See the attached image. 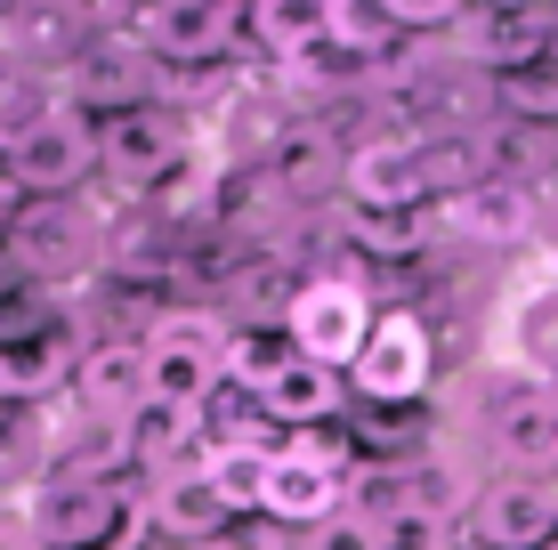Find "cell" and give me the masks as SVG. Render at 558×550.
Instances as JSON below:
<instances>
[{
    "label": "cell",
    "mask_w": 558,
    "mask_h": 550,
    "mask_svg": "<svg viewBox=\"0 0 558 550\" xmlns=\"http://www.w3.org/2000/svg\"><path fill=\"white\" fill-rule=\"evenodd\" d=\"M332 49L324 41V0H252V57L300 73Z\"/></svg>",
    "instance_id": "obj_15"
},
{
    "label": "cell",
    "mask_w": 558,
    "mask_h": 550,
    "mask_svg": "<svg viewBox=\"0 0 558 550\" xmlns=\"http://www.w3.org/2000/svg\"><path fill=\"white\" fill-rule=\"evenodd\" d=\"M186 162H195V113L170 98L98 113V179H113L122 195H162Z\"/></svg>",
    "instance_id": "obj_1"
},
{
    "label": "cell",
    "mask_w": 558,
    "mask_h": 550,
    "mask_svg": "<svg viewBox=\"0 0 558 550\" xmlns=\"http://www.w3.org/2000/svg\"><path fill=\"white\" fill-rule=\"evenodd\" d=\"M292 550H307V542H292Z\"/></svg>",
    "instance_id": "obj_25"
},
{
    "label": "cell",
    "mask_w": 558,
    "mask_h": 550,
    "mask_svg": "<svg viewBox=\"0 0 558 550\" xmlns=\"http://www.w3.org/2000/svg\"><path fill=\"white\" fill-rule=\"evenodd\" d=\"M324 41L356 65H380V57H397L405 33L389 25V0H324Z\"/></svg>",
    "instance_id": "obj_17"
},
{
    "label": "cell",
    "mask_w": 558,
    "mask_h": 550,
    "mask_svg": "<svg viewBox=\"0 0 558 550\" xmlns=\"http://www.w3.org/2000/svg\"><path fill=\"white\" fill-rule=\"evenodd\" d=\"M502 106L518 113V122H558V57L510 73V82H502Z\"/></svg>",
    "instance_id": "obj_19"
},
{
    "label": "cell",
    "mask_w": 558,
    "mask_h": 550,
    "mask_svg": "<svg viewBox=\"0 0 558 550\" xmlns=\"http://www.w3.org/2000/svg\"><path fill=\"white\" fill-rule=\"evenodd\" d=\"M437 227L461 235V243H518L526 235V195H518L510 179H486V186H470V195L437 203Z\"/></svg>",
    "instance_id": "obj_16"
},
{
    "label": "cell",
    "mask_w": 558,
    "mask_h": 550,
    "mask_svg": "<svg viewBox=\"0 0 558 550\" xmlns=\"http://www.w3.org/2000/svg\"><path fill=\"white\" fill-rule=\"evenodd\" d=\"M446 49L461 57V65L510 82V73H526V65H543V57H558V9H470Z\"/></svg>",
    "instance_id": "obj_11"
},
{
    "label": "cell",
    "mask_w": 558,
    "mask_h": 550,
    "mask_svg": "<svg viewBox=\"0 0 558 550\" xmlns=\"http://www.w3.org/2000/svg\"><path fill=\"white\" fill-rule=\"evenodd\" d=\"M130 41L154 57V73H203L252 49V9L243 0H154V9H130Z\"/></svg>",
    "instance_id": "obj_3"
},
{
    "label": "cell",
    "mask_w": 558,
    "mask_h": 550,
    "mask_svg": "<svg viewBox=\"0 0 558 550\" xmlns=\"http://www.w3.org/2000/svg\"><path fill=\"white\" fill-rule=\"evenodd\" d=\"M349 478L356 469L340 462V445H316V438H292L267 462V494H259V518H276L283 535H316L324 518L349 510Z\"/></svg>",
    "instance_id": "obj_8"
},
{
    "label": "cell",
    "mask_w": 558,
    "mask_h": 550,
    "mask_svg": "<svg viewBox=\"0 0 558 550\" xmlns=\"http://www.w3.org/2000/svg\"><path fill=\"white\" fill-rule=\"evenodd\" d=\"M300 542H307V550H389V542H380V526L364 518V510H340V518H324L316 535H300Z\"/></svg>",
    "instance_id": "obj_22"
},
{
    "label": "cell",
    "mask_w": 558,
    "mask_h": 550,
    "mask_svg": "<svg viewBox=\"0 0 558 550\" xmlns=\"http://www.w3.org/2000/svg\"><path fill=\"white\" fill-rule=\"evenodd\" d=\"M340 405H349V372H324V365H307V356H292V365L252 396V413L276 421V429H316V421L332 429Z\"/></svg>",
    "instance_id": "obj_14"
},
{
    "label": "cell",
    "mask_w": 558,
    "mask_h": 550,
    "mask_svg": "<svg viewBox=\"0 0 558 550\" xmlns=\"http://www.w3.org/2000/svg\"><path fill=\"white\" fill-rule=\"evenodd\" d=\"M227 332L210 308H170L154 316L146 332V405H170V413H203L210 396L227 389Z\"/></svg>",
    "instance_id": "obj_2"
},
{
    "label": "cell",
    "mask_w": 558,
    "mask_h": 550,
    "mask_svg": "<svg viewBox=\"0 0 558 550\" xmlns=\"http://www.w3.org/2000/svg\"><path fill=\"white\" fill-rule=\"evenodd\" d=\"M373 325H380V308L356 276H307L283 300V340L324 372H349L364 356V340H373Z\"/></svg>",
    "instance_id": "obj_5"
},
{
    "label": "cell",
    "mask_w": 558,
    "mask_h": 550,
    "mask_svg": "<svg viewBox=\"0 0 558 550\" xmlns=\"http://www.w3.org/2000/svg\"><path fill=\"white\" fill-rule=\"evenodd\" d=\"M154 550H170V542H154Z\"/></svg>",
    "instance_id": "obj_24"
},
{
    "label": "cell",
    "mask_w": 558,
    "mask_h": 550,
    "mask_svg": "<svg viewBox=\"0 0 558 550\" xmlns=\"http://www.w3.org/2000/svg\"><path fill=\"white\" fill-rule=\"evenodd\" d=\"M349 227H356V243L373 259H413L421 243H429V227L421 219H380V211H349Z\"/></svg>",
    "instance_id": "obj_20"
},
{
    "label": "cell",
    "mask_w": 558,
    "mask_h": 550,
    "mask_svg": "<svg viewBox=\"0 0 558 550\" xmlns=\"http://www.w3.org/2000/svg\"><path fill=\"white\" fill-rule=\"evenodd\" d=\"M146 526H154V542H170V550H210L243 518H227V502L210 494L203 478H154L146 486Z\"/></svg>",
    "instance_id": "obj_13"
},
{
    "label": "cell",
    "mask_w": 558,
    "mask_h": 550,
    "mask_svg": "<svg viewBox=\"0 0 558 550\" xmlns=\"http://www.w3.org/2000/svg\"><path fill=\"white\" fill-rule=\"evenodd\" d=\"M16 155H25V186L33 203H65L98 179V113L65 106V98H41L16 122Z\"/></svg>",
    "instance_id": "obj_6"
},
{
    "label": "cell",
    "mask_w": 558,
    "mask_h": 550,
    "mask_svg": "<svg viewBox=\"0 0 558 550\" xmlns=\"http://www.w3.org/2000/svg\"><path fill=\"white\" fill-rule=\"evenodd\" d=\"M73 405L106 429H130V413L146 405V340H89L73 365Z\"/></svg>",
    "instance_id": "obj_12"
},
{
    "label": "cell",
    "mask_w": 558,
    "mask_h": 550,
    "mask_svg": "<svg viewBox=\"0 0 558 550\" xmlns=\"http://www.w3.org/2000/svg\"><path fill=\"white\" fill-rule=\"evenodd\" d=\"M33 186H25V155H16V122H0V211H25Z\"/></svg>",
    "instance_id": "obj_23"
},
{
    "label": "cell",
    "mask_w": 558,
    "mask_h": 550,
    "mask_svg": "<svg viewBox=\"0 0 558 550\" xmlns=\"http://www.w3.org/2000/svg\"><path fill=\"white\" fill-rule=\"evenodd\" d=\"M340 203L349 211H380V219H421L437 203L429 186V138H364L340 155Z\"/></svg>",
    "instance_id": "obj_7"
},
{
    "label": "cell",
    "mask_w": 558,
    "mask_h": 550,
    "mask_svg": "<svg viewBox=\"0 0 558 550\" xmlns=\"http://www.w3.org/2000/svg\"><path fill=\"white\" fill-rule=\"evenodd\" d=\"M470 542L477 550H550L558 542V486L502 469L470 494Z\"/></svg>",
    "instance_id": "obj_10"
},
{
    "label": "cell",
    "mask_w": 558,
    "mask_h": 550,
    "mask_svg": "<svg viewBox=\"0 0 558 550\" xmlns=\"http://www.w3.org/2000/svg\"><path fill=\"white\" fill-rule=\"evenodd\" d=\"M89 340L73 332V316H57L49 300H16L0 308V405H41V396L73 389Z\"/></svg>",
    "instance_id": "obj_4"
},
{
    "label": "cell",
    "mask_w": 558,
    "mask_h": 550,
    "mask_svg": "<svg viewBox=\"0 0 558 550\" xmlns=\"http://www.w3.org/2000/svg\"><path fill=\"white\" fill-rule=\"evenodd\" d=\"M267 462L276 453H259V445H210V462H203V486L227 502V518H259V494H267Z\"/></svg>",
    "instance_id": "obj_18"
},
{
    "label": "cell",
    "mask_w": 558,
    "mask_h": 550,
    "mask_svg": "<svg viewBox=\"0 0 558 550\" xmlns=\"http://www.w3.org/2000/svg\"><path fill=\"white\" fill-rule=\"evenodd\" d=\"M461 16H470L461 0H389V25L397 33H446V41H453Z\"/></svg>",
    "instance_id": "obj_21"
},
{
    "label": "cell",
    "mask_w": 558,
    "mask_h": 550,
    "mask_svg": "<svg viewBox=\"0 0 558 550\" xmlns=\"http://www.w3.org/2000/svg\"><path fill=\"white\" fill-rule=\"evenodd\" d=\"M429 381H437V340H429V325H421L413 308H389L373 325V340H364V356L349 365V396L397 413V405H421Z\"/></svg>",
    "instance_id": "obj_9"
}]
</instances>
